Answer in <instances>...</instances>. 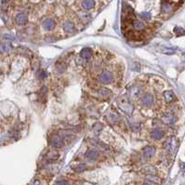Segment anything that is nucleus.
I'll return each instance as SVG.
<instances>
[{
  "label": "nucleus",
  "mask_w": 185,
  "mask_h": 185,
  "mask_svg": "<svg viewBox=\"0 0 185 185\" xmlns=\"http://www.w3.org/2000/svg\"><path fill=\"white\" fill-rule=\"evenodd\" d=\"M117 104L120 110L127 115H131L133 113V110H134V107H133L129 99L127 96H122L121 98H119L117 100Z\"/></svg>",
  "instance_id": "nucleus-1"
},
{
  "label": "nucleus",
  "mask_w": 185,
  "mask_h": 185,
  "mask_svg": "<svg viewBox=\"0 0 185 185\" xmlns=\"http://www.w3.org/2000/svg\"><path fill=\"white\" fill-rule=\"evenodd\" d=\"M113 80V75L110 71H104L99 76V81L100 82L101 84H110Z\"/></svg>",
  "instance_id": "nucleus-2"
},
{
  "label": "nucleus",
  "mask_w": 185,
  "mask_h": 185,
  "mask_svg": "<svg viewBox=\"0 0 185 185\" xmlns=\"http://www.w3.org/2000/svg\"><path fill=\"white\" fill-rule=\"evenodd\" d=\"M51 146H53L55 148H61L64 146V140L63 139L61 138L60 136L59 135H54L52 138L50 139L49 140Z\"/></svg>",
  "instance_id": "nucleus-3"
},
{
  "label": "nucleus",
  "mask_w": 185,
  "mask_h": 185,
  "mask_svg": "<svg viewBox=\"0 0 185 185\" xmlns=\"http://www.w3.org/2000/svg\"><path fill=\"white\" fill-rule=\"evenodd\" d=\"M162 122L167 126H171L176 122V116L173 114L168 113V114H165L162 116Z\"/></svg>",
  "instance_id": "nucleus-4"
},
{
  "label": "nucleus",
  "mask_w": 185,
  "mask_h": 185,
  "mask_svg": "<svg viewBox=\"0 0 185 185\" xmlns=\"http://www.w3.org/2000/svg\"><path fill=\"white\" fill-rule=\"evenodd\" d=\"M141 102L145 107H151L153 104V95L150 94V93L144 94L142 97V99H141Z\"/></svg>",
  "instance_id": "nucleus-5"
},
{
  "label": "nucleus",
  "mask_w": 185,
  "mask_h": 185,
  "mask_svg": "<svg viewBox=\"0 0 185 185\" xmlns=\"http://www.w3.org/2000/svg\"><path fill=\"white\" fill-rule=\"evenodd\" d=\"M143 152V156H144L146 158H151L155 156L156 153V147L155 146H152V145H148L145 146L142 150Z\"/></svg>",
  "instance_id": "nucleus-6"
},
{
  "label": "nucleus",
  "mask_w": 185,
  "mask_h": 185,
  "mask_svg": "<svg viewBox=\"0 0 185 185\" xmlns=\"http://www.w3.org/2000/svg\"><path fill=\"white\" fill-rule=\"evenodd\" d=\"M42 26L46 31H52L56 26V23H55V20H52V19H47L43 22Z\"/></svg>",
  "instance_id": "nucleus-7"
},
{
  "label": "nucleus",
  "mask_w": 185,
  "mask_h": 185,
  "mask_svg": "<svg viewBox=\"0 0 185 185\" xmlns=\"http://www.w3.org/2000/svg\"><path fill=\"white\" fill-rule=\"evenodd\" d=\"M106 118H107V121L110 123V124H115L116 123L119 119V116H118V114L115 111H111L109 112L108 114L106 115Z\"/></svg>",
  "instance_id": "nucleus-8"
},
{
  "label": "nucleus",
  "mask_w": 185,
  "mask_h": 185,
  "mask_svg": "<svg viewBox=\"0 0 185 185\" xmlns=\"http://www.w3.org/2000/svg\"><path fill=\"white\" fill-rule=\"evenodd\" d=\"M15 22L19 24V25H23L25 23H27L28 22V17L25 13H19L17 14L16 18H15Z\"/></svg>",
  "instance_id": "nucleus-9"
},
{
  "label": "nucleus",
  "mask_w": 185,
  "mask_h": 185,
  "mask_svg": "<svg viewBox=\"0 0 185 185\" xmlns=\"http://www.w3.org/2000/svg\"><path fill=\"white\" fill-rule=\"evenodd\" d=\"M92 50L89 48H84L80 51V58L83 60H88L92 57Z\"/></svg>",
  "instance_id": "nucleus-10"
},
{
  "label": "nucleus",
  "mask_w": 185,
  "mask_h": 185,
  "mask_svg": "<svg viewBox=\"0 0 185 185\" xmlns=\"http://www.w3.org/2000/svg\"><path fill=\"white\" fill-rule=\"evenodd\" d=\"M99 152L95 149H91V150H88L87 153H86V157L88 159V160H91V161H93V160H96L98 159L99 157Z\"/></svg>",
  "instance_id": "nucleus-11"
},
{
  "label": "nucleus",
  "mask_w": 185,
  "mask_h": 185,
  "mask_svg": "<svg viewBox=\"0 0 185 185\" xmlns=\"http://www.w3.org/2000/svg\"><path fill=\"white\" fill-rule=\"evenodd\" d=\"M97 93H98V96L100 97V98H102V99H108V98L112 95L111 90H109V89L106 88H102L99 89Z\"/></svg>",
  "instance_id": "nucleus-12"
},
{
  "label": "nucleus",
  "mask_w": 185,
  "mask_h": 185,
  "mask_svg": "<svg viewBox=\"0 0 185 185\" xmlns=\"http://www.w3.org/2000/svg\"><path fill=\"white\" fill-rule=\"evenodd\" d=\"M151 137L153 140H161L164 137V131L160 128L153 129L151 133Z\"/></svg>",
  "instance_id": "nucleus-13"
},
{
  "label": "nucleus",
  "mask_w": 185,
  "mask_h": 185,
  "mask_svg": "<svg viewBox=\"0 0 185 185\" xmlns=\"http://www.w3.org/2000/svg\"><path fill=\"white\" fill-rule=\"evenodd\" d=\"M163 96L164 98H165V100L168 102V103H170V102H172L174 100H175V95H174L173 91L171 90H167L163 93Z\"/></svg>",
  "instance_id": "nucleus-14"
},
{
  "label": "nucleus",
  "mask_w": 185,
  "mask_h": 185,
  "mask_svg": "<svg viewBox=\"0 0 185 185\" xmlns=\"http://www.w3.org/2000/svg\"><path fill=\"white\" fill-rule=\"evenodd\" d=\"M46 158L48 161H56L59 158V153L57 151L51 150V151L48 152L47 156H46Z\"/></svg>",
  "instance_id": "nucleus-15"
},
{
  "label": "nucleus",
  "mask_w": 185,
  "mask_h": 185,
  "mask_svg": "<svg viewBox=\"0 0 185 185\" xmlns=\"http://www.w3.org/2000/svg\"><path fill=\"white\" fill-rule=\"evenodd\" d=\"M132 26L133 28H134L136 31H142V30H144L145 29V26L144 24H143L140 20H132Z\"/></svg>",
  "instance_id": "nucleus-16"
},
{
  "label": "nucleus",
  "mask_w": 185,
  "mask_h": 185,
  "mask_svg": "<svg viewBox=\"0 0 185 185\" xmlns=\"http://www.w3.org/2000/svg\"><path fill=\"white\" fill-rule=\"evenodd\" d=\"M82 7H83V8L86 10H89L95 7V1L94 0H83Z\"/></svg>",
  "instance_id": "nucleus-17"
},
{
  "label": "nucleus",
  "mask_w": 185,
  "mask_h": 185,
  "mask_svg": "<svg viewBox=\"0 0 185 185\" xmlns=\"http://www.w3.org/2000/svg\"><path fill=\"white\" fill-rule=\"evenodd\" d=\"M173 8V5L168 2V1H165V2H162V7H161V9H162V12L164 13H168V12H170Z\"/></svg>",
  "instance_id": "nucleus-18"
},
{
  "label": "nucleus",
  "mask_w": 185,
  "mask_h": 185,
  "mask_svg": "<svg viewBox=\"0 0 185 185\" xmlns=\"http://www.w3.org/2000/svg\"><path fill=\"white\" fill-rule=\"evenodd\" d=\"M63 28L66 33H72V32H74V30H75V24L72 22H70V20H67V22L63 23Z\"/></svg>",
  "instance_id": "nucleus-19"
},
{
  "label": "nucleus",
  "mask_w": 185,
  "mask_h": 185,
  "mask_svg": "<svg viewBox=\"0 0 185 185\" xmlns=\"http://www.w3.org/2000/svg\"><path fill=\"white\" fill-rule=\"evenodd\" d=\"M140 94V88L138 86H134L129 89V95L132 98H137L139 97Z\"/></svg>",
  "instance_id": "nucleus-20"
},
{
  "label": "nucleus",
  "mask_w": 185,
  "mask_h": 185,
  "mask_svg": "<svg viewBox=\"0 0 185 185\" xmlns=\"http://www.w3.org/2000/svg\"><path fill=\"white\" fill-rule=\"evenodd\" d=\"M12 49V47L11 45H10L9 43H2L1 45H0V50L2 51V52L4 53H7V52H9L10 50Z\"/></svg>",
  "instance_id": "nucleus-21"
},
{
  "label": "nucleus",
  "mask_w": 185,
  "mask_h": 185,
  "mask_svg": "<svg viewBox=\"0 0 185 185\" xmlns=\"http://www.w3.org/2000/svg\"><path fill=\"white\" fill-rule=\"evenodd\" d=\"M66 69H67V66H66V64L63 63H58V64L56 65V70H57V72H58L59 74H63L64 72L66 71Z\"/></svg>",
  "instance_id": "nucleus-22"
},
{
  "label": "nucleus",
  "mask_w": 185,
  "mask_h": 185,
  "mask_svg": "<svg viewBox=\"0 0 185 185\" xmlns=\"http://www.w3.org/2000/svg\"><path fill=\"white\" fill-rule=\"evenodd\" d=\"M102 128H103V126H102L101 123H96V124L93 126V131H94L95 134H97V135L100 134V131L102 130Z\"/></svg>",
  "instance_id": "nucleus-23"
},
{
  "label": "nucleus",
  "mask_w": 185,
  "mask_h": 185,
  "mask_svg": "<svg viewBox=\"0 0 185 185\" xmlns=\"http://www.w3.org/2000/svg\"><path fill=\"white\" fill-rule=\"evenodd\" d=\"M88 168V166L86 165L85 163H81V164H79L78 166H76V168H75V170H76V172H83V171H85L86 169Z\"/></svg>",
  "instance_id": "nucleus-24"
},
{
  "label": "nucleus",
  "mask_w": 185,
  "mask_h": 185,
  "mask_svg": "<svg viewBox=\"0 0 185 185\" xmlns=\"http://www.w3.org/2000/svg\"><path fill=\"white\" fill-rule=\"evenodd\" d=\"M147 180H149L150 181H153V182H155V183H160L161 180L158 177L155 176V175H148L147 176Z\"/></svg>",
  "instance_id": "nucleus-25"
},
{
  "label": "nucleus",
  "mask_w": 185,
  "mask_h": 185,
  "mask_svg": "<svg viewBox=\"0 0 185 185\" xmlns=\"http://www.w3.org/2000/svg\"><path fill=\"white\" fill-rule=\"evenodd\" d=\"M144 171L148 174V175H155L156 170L153 167H147V168H144Z\"/></svg>",
  "instance_id": "nucleus-26"
},
{
  "label": "nucleus",
  "mask_w": 185,
  "mask_h": 185,
  "mask_svg": "<svg viewBox=\"0 0 185 185\" xmlns=\"http://www.w3.org/2000/svg\"><path fill=\"white\" fill-rule=\"evenodd\" d=\"M174 32L176 33V35H182L185 34V30L181 27H175V29H174Z\"/></svg>",
  "instance_id": "nucleus-27"
},
{
  "label": "nucleus",
  "mask_w": 185,
  "mask_h": 185,
  "mask_svg": "<svg viewBox=\"0 0 185 185\" xmlns=\"http://www.w3.org/2000/svg\"><path fill=\"white\" fill-rule=\"evenodd\" d=\"M140 16L143 20H151V13H150V12H141V13L140 14Z\"/></svg>",
  "instance_id": "nucleus-28"
},
{
  "label": "nucleus",
  "mask_w": 185,
  "mask_h": 185,
  "mask_svg": "<svg viewBox=\"0 0 185 185\" xmlns=\"http://www.w3.org/2000/svg\"><path fill=\"white\" fill-rule=\"evenodd\" d=\"M46 76H47V73H46L45 71H39V72H38L37 77H38L40 80H43Z\"/></svg>",
  "instance_id": "nucleus-29"
},
{
  "label": "nucleus",
  "mask_w": 185,
  "mask_h": 185,
  "mask_svg": "<svg viewBox=\"0 0 185 185\" xmlns=\"http://www.w3.org/2000/svg\"><path fill=\"white\" fill-rule=\"evenodd\" d=\"M163 52L165 53V54H173L174 52H175V49H173V48H165V50H163Z\"/></svg>",
  "instance_id": "nucleus-30"
},
{
  "label": "nucleus",
  "mask_w": 185,
  "mask_h": 185,
  "mask_svg": "<svg viewBox=\"0 0 185 185\" xmlns=\"http://www.w3.org/2000/svg\"><path fill=\"white\" fill-rule=\"evenodd\" d=\"M56 185H69V182L67 180H59Z\"/></svg>",
  "instance_id": "nucleus-31"
},
{
  "label": "nucleus",
  "mask_w": 185,
  "mask_h": 185,
  "mask_svg": "<svg viewBox=\"0 0 185 185\" xmlns=\"http://www.w3.org/2000/svg\"><path fill=\"white\" fill-rule=\"evenodd\" d=\"M180 169L182 171H185V163H180Z\"/></svg>",
  "instance_id": "nucleus-32"
},
{
  "label": "nucleus",
  "mask_w": 185,
  "mask_h": 185,
  "mask_svg": "<svg viewBox=\"0 0 185 185\" xmlns=\"http://www.w3.org/2000/svg\"><path fill=\"white\" fill-rule=\"evenodd\" d=\"M33 185H42V183H41L38 180H35V181H34Z\"/></svg>",
  "instance_id": "nucleus-33"
},
{
  "label": "nucleus",
  "mask_w": 185,
  "mask_h": 185,
  "mask_svg": "<svg viewBox=\"0 0 185 185\" xmlns=\"http://www.w3.org/2000/svg\"><path fill=\"white\" fill-rule=\"evenodd\" d=\"M4 37L5 38H7V39H14V37H12V36H10V35H4Z\"/></svg>",
  "instance_id": "nucleus-34"
},
{
  "label": "nucleus",
  "mask_w": 185,
  "mask_h": 185,
  "mask_svg": "<svg viewBox=\"0 0 185 185\" xmlns=\"http://www.w3.org/2000/svg\"><path fill=\"white\" fill-rule=\"evenodd\" d=\"M142 185H150V184H149V183H143Z\"/></svg>",
  "instance_id": "nucleus-35"
},
{
  "label": "nucleus",
  "mask_w": 185,
  "mask_h": 185,
  "mask_svg": "<svg viewBox=\"0 0 185 185\" xmlns=\"http://www.w3.org/2000/svg\"><path fill=\"white\" fill-rule=\"evenodd\" d=\"M5 1H6V0H3V2H5Z\"/></svg>",
  "instance_id": "nucleus-36"
}]
</instances>
